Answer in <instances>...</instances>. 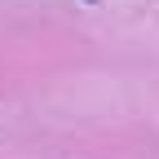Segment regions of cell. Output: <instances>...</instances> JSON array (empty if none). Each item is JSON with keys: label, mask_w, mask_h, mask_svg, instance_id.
I'll return each mask as SVG.
<instances>
[{"label": "cell", "mask_w": 159, "mask_h": 159, "mask_svg": "<svg viewBox=\"0 0 159 159\" xmlns=\"http://www.w3.org/2000/svg\"><path fill=\"white\" fill-rule=\"evenodd\" d=\"M89 5H97V0H89Z\"/></svg>", "instance_id": "6da1fadb"}]
</instances>
